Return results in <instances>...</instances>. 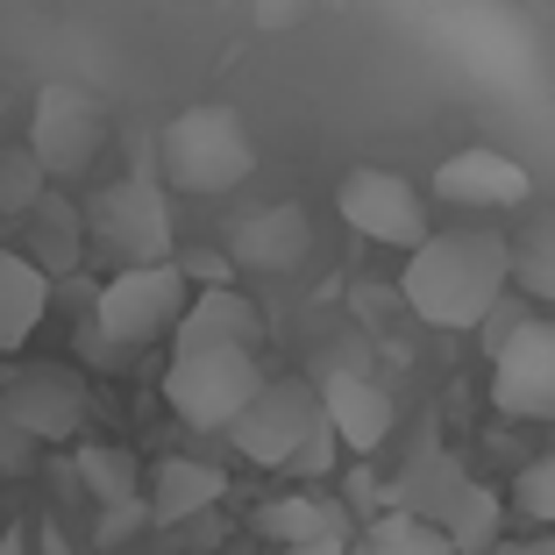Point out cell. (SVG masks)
I'll return each mask as SVG.
<instances>
[{"label":"cell","mask_w":555,"mask_h":555,"mask_svg":"<svg viewBox=\"0 0 555 555\" xmlns=\"http://www.w3.org/2000/svg\"><path fill=\"white\" fill-rule=\"evenodd\" d=\"M499 520H506V499L470 477L463 499L449 506V520H441V534H449V548H456V555H491V548H499Z\"/></svg>","instance_id":"21"},{"label":"cell","mask_w":555,"mask_h":555,"mask_svg":"<svg viewBox=\"0 0 555 555\" xmlns=\"http://www.w3.org/2000/svg\"><path fill=\"white\" fill-rule=\"evenodd\" d=\"M335 456H343V441L327 435V421H321V427H313L307 441H299V456L285 463V470H293V477H307V485H321V477L335 470Z\"/></svg>","instance_id":"28"},{"label":"cell","mask_w":555,"mask_h":555,"mask_svg":"<svg viewBox=\"0 0 555 555\" xmlns=\"http://www.w3.org/2000/svg\"><path fill=\"white\" fill-rule=\"evenodd\" d=\"M107 143V107L86 86H43L29 115V157L43 164V179H72L100 157Z\"/></svg>","instance_id":"6"},{"label":"cell","mask_w":555,"mask_h":555,"mask_svg":"<svg viewBox=\"0 0 555 555\" xmlns=\"http://www.w3.org/2000/svg\"><path fill=\"white\" fill-rule=\"evenodd\" d=\"M179 271H185V278H199V285H229L235 263H229V257H193V263H179Z\"/></svg>","instance_id":"30"},{"label":"cell","mask_w":555,"mask_h":555,"mask_svg":"<svg viewBox=\"0 0 555 555\" xmlns=\"http://www.w3.org/2000/svg\"><path fill=\"white\" fill-rule=\"evenodd\" d=\"M349 555H363V548H357V541H349Z\"/></svg>","instance_id":"34"},{"label":"cell","mask_w":555,"mask_h":555,"mask_svg":"<svg viewBox=\"0 0 555 555\" xmlns=\"http://www.w3.org/2000/svg\"><path fill=\"white\" fill-rule=\"evenodd\" d=\"M229 499V470H214L199 456H164L150 477V527H193Z\"/></svg>","instance_id":"15"},{"label":"cell","mask_w":555,"mask_h":555,"mask_svg":"<svg viewBox=\"0 0 555 555\" xmlns=\"http://www.w3.org/2000/svg\"><path fill=\"white\" fill-rule=\"evenodd\" d=\"M43 193H50V179H43V164L29 157V143L0 150V214H29Z\"/></svg>","instance_id":"24"},{"label":"cell","mask_w":555,"mask_h":555,"mask_svg":"<svg viewBox=\"0 0 555 555\" xmlns=\"http://www.w3.org/2000/svg\"><path fill=\"white\" fill-rule=\"evenodd\" d=\"M513 506H520L534 527H555V449L534 456L520 477H513Z\"/></svg>","instance_id":"25"},{"label":"cell","mask_w":555,"mask_h":555,"mask_svg":"<svg viewBox=\"0 0 555 555\" xmlns=\"http://www.w3.org/2000/svg\"><path fill=\"white\" fill-rule=\"evenodd\" d=\"M463 485H470V470H463L449 449H413L406 470L392 477V513H413V520L441 527V520H449V506L463 499Z\"/></svg>","instance_id":"16"},{"label":"cell","mask_w":555,"mask_h":555,"mask_svg":"<svg viewBox=\"0 0 555 555\" xmlns=\"http://www.w3.org/2000/svg\"><path fill=\"white\" fill-rule=\"evenodd\" d=\"M299 15H307V0H257V22H263V29H293Z\"/></svg>","instance_id":"29"},{"label":"cell","mask_w":555,"mask_h":555,"mask_svg":"<svg viewBox=\"0 0 555 555\" xmlns=\"http://www.w3.org/2000/svg\"><path fill=\"white\" fill-rule=\"evenodd\" d=\"M399 293L421 313L427 327H477L506 285V235L491 221H463V229H435L406 249V271H399Z\"/></svg>","instance_id":"1"},{"label":"cell","mask_w":555,"mask_h":555,"mask_svg":"<svg viewBox=\"0 0 555 555\" xmlns=\"http://www.w3.org/2000/svg\"><path fill=\"white\" fill-rule=\"evenodd\" d=\"M278 555H349V534H321V541H293V548Z\"/></svg>","instance_id":"31"},{"label":"cell","mask_w":555,"mask_h":555,"mask_svg":"<svg viewBox=\"0 0 555 555\" xmlns=\"http://www.w3.org/2000/svg\"><path fill=\"white\" fill-rule=\"evenodd\" d=\"M491 399L513 421H555V321H520L491 349Z\"/></svg>","instance_id":"9"},{"label":"cell","mask_w":555,"mask_h":555,"mask_svg":"<svg viewBox=\"0 0 555 555\" xmlns=\"http://www.w3.org/2000/svg\"><path fill=\"white\" fill-rule=\"evenodd\" d=\"M343 513H357V520L371 527L377 513H392V485H385V477H377L371 463H357V470L343 477Z\"/></svg>","instance_id":"26"},{"label":"cell","mask_w":555,"mask_h":555,"mask_svg":"<svg viewBox=\"0 0 555 555\" xmlns=\"http://www.w3.org/2000/svg\"><path fill=\"white\" fill-rule=\"evenodd\" d=\"M0 413H8L29 441H72L86 427V385L65 377V371H29V377L8 385Z\"/></svg>","instance_id":"14"},{"label":"cell","mask_w":555,"mask_h":555,"mask_svg":"<svg viewBox=\"0 0 555 555\" xmlns=\"http://www.w3.org/2000/svg\"><path fill=\"white\" fill-rule=\"evenodd\" d=\"M435 199L441 207H463V214H499V207H527L534 179H527V164H513L506 150L470 143V150L435 164Z\"/></svg>","instance_id":"10"},{"label":"cell","mask_w":555,"mask_h":555,"mask_svg":"<svg viewBox=\"0 0 555 555\" xmlns=\"http://www.w3.org/2000/svg\"><path fill=\"white\" fill-rule=\"evenodd\" d=\"M357 548H363V555H456L441 527L413 520V513H377V520L363 527Z\"/></svg>","instance_id":"22"},{"label":"cell","mask_w":555,"mask_h":555,"mask_svg":"<svg viewBox=\"0 0 555 555\" xmlns=\"http://www.w3.org/2000/svg\"><path fill=\"white\" fill-rule=\"evenodd\" d=\"M321 421H327V435L343 441L357 463H371L377 449L392 441L399 406H392V392H385L377 377H363V371H327L321 377Z\"/></svg>","instance_id":"11"},{"label":"cell","mask_w":555,"mask_h":555,"mask_svg":"<svg viewBox=\"0 0 555 555\" xmlns=\"http://www.w3.org/2000/svg\"><path fill=\"white\" fill-rule=\"evenodd\" d=\"M491 555H513V541H499V548H491Z\"/></svg>","instance_id":"33"},{"label":"cell","mask_w":555,"mask_h":555,"mask_svg":"<svg viewBox=\"0 0 555 555\" xmlns=\"http://www.w3.org/2000/svg\"><path fill=\"white\" fill-rule=\"evenodd\" d=\"M143 527H150V499L135 491V499H115V506L100 513L93 541H100V548H121V541H129V534H143Z\"/></svg>","instance_id":"27"},{"label":"cell","mask_w":555,"mask_h":555,"mask_svg":"<svg viewBox=\"0 0 555 555\" xmlns=\"http://www.w3.org/2000/svg\"><path fill=\"white\" fill-rule=\"evenodd\" d=\"M313 427H321V385L313 377H263L249 392V406L229 421V441L257 470H285Z\"/></svg>","instance_id":"5"},{"label":"cell","mask_w":555,"mask_h":555,"mask_svg":"<svg viewBox=\"0 0 555 555\" xmlns=\"http://www.w3.org/2000/svg\"><path fill=\"white\" fill-rule=\"evenodd\" d=\"M257 534L278 541V548H293V541L349 534V513H343V499H327V491H285V499L257 506Z\"/></svg>","instance_id":"18"},{"label":"cell","mask_w":555,"mask_h":555,"mask_svg":"<svg viewBox=\"0 0 555 555\" xmlns=\"http://www.w3.org/2000/svg\"><path fill=\"white\" fill-rule=\"evenodd\" d=\"M185 349H263V313L235 285H199L185 313L171 321V357Z\"/></svg>","instance_id":"12"},{"label":"cell","mask_w":555,"mask_h":555,"mask_svg":"<svg viewBox=\"0 0 555 555\" xmlns=\"http://www.w3.org/2000/svg\"><path fill=\"white\" fill-rule=\"evenodd\" d=\"M335 207H343V221L363 235V243L413 249L427 235V199H421V185L399 179V171H377V164L349 171L343 193H335Z\"/></svg>","instance_id":"8"},{"label":"cell","mask_w":555,"mask_h":555,"mask_svg":"<svg viewBox=\"0 0 555 555\" xmlns=\"http://www.w3.org/2000/svg\"><path fill=\"white\" fill-rule=\"evenodd\" d=\"M157 164L179 193H229L257 171V143H249L235 107H185V115L164 121Z\"/></svg>","instance_id":"2"},{"label":"cell","mask_w":555,"mask_h":555,"mask_svg":"<svg viewBox=\"0 0 555 555\" xmlns=\"http://www.w3.org/2000/svg\"><path fill=\"white\" fill-rule=\"evenodd\" d=\"M50 307V278L22 249H0V349H22Z\"/></svg>","instance_id":"19"},{"label":"cell","mask_w":555,"mask_h":555,"mask_svg":"<svg viewBox=\"0 0 555 555\" xmlns=\"http://www.w3.org/2000/svg\"><path fill=\"white\" fill-rule=\"evenodd\" d=\"M79 477L86 491H93L100 506H115V499H135V456L129 449H115V441H79Z\"/></svg>","instance_id":"23"},{"label":"cell","mask_w":555,"mask_h":555,"mask_svg":"<svg viewBox=\"0 0 555 555\" xmlns=\"http://www.w3.org/2000/svg\"><path fill=\"white\" fill-rule=\"evenodd\" d=\"M506 285L520 299L555 307V207H541L534 221H520V235H506Z\"/></svg>","instance_id":"20"},{"label":"cell","mask_w":555,"mask_h":555,"mask_svg":"<svg viewBox=\"0 0 555 555\" xmlns=\"http://www.w3.org/2000/svg\"><path fill=\"white\" fill-rule=\"evenodd\" d=\"M22 257H29L43 278H65L72 263L86 257V214L72 207V199L43 193V199L29 207V249H22Z\"/></svg>","instance_id":"17"},{"label":"cell","mask_w":555,"mask_h":555,"mask_svg":"<svg viewBox=\"0 0 555 555\" xmlns=\"http://www.w3.org/2000/svg\"><path fill=\"white\" fill-rule=\"evenodd\" d=\"M263 385L257 371V349H185V357H171V371H164V399H171V413H179L185 427H229L235 413L249 406V392Z\"/></svg>","instance_id":"4"},{"label":"cell","mask_w":555,"mask_h":555,"mask_svg":"<svg viewBox=\"0 0 555 555\" xmlns=\"http://www.w3.org/2000/svg\"><path fill=\"white\" fill-rule=\"evenodd\" d=\"M185 299H193V278L179 271V257L121 263L93 299V335H107V343H121V349H143V343H157V335H171Z\"/></svg>","instance_id":"3"},{"label":"cell","mask_w":555,"mask_h":555,"mask_svg":"<svg viewBox=\"0 0 555 555\" xmlns=\"http://www.w3.org/2000/svg\"><path fill=\"white\" fill-rule=\"evenodd\" d=\"M513 555H555V527H541L534 541H513Z\"/></svg>","instance_id":"32"},{"label":"cell","mask_w":555,"mask_h":555,"mask_svg":"<svg viewBox=\"0 0 555 555\" xmlns=\"http://www.w3.org/2000/svg\"><path fill=\"white\" fill-rule=\"evenodd\" d=\"M313 249V221L307 207L278 199V207H249L229 229V263L235 271H299Z\"/></svg>","instance_id":"13"},{"label":"cell","mask_w":555,"mask_h":555,"mask_svg":"<svg viewBox=\"0 0 555 555\" xmlns=\"http://www.w3.org/2000/svg\"><path fill=\"white\" fill-rule=\"evenodd\" d=\"M86 221H93V243L121 263H164L171 257V207H164V185L143 179V171L107 185Z\"/></svg>","instance_id":"7"}]
</instances>
